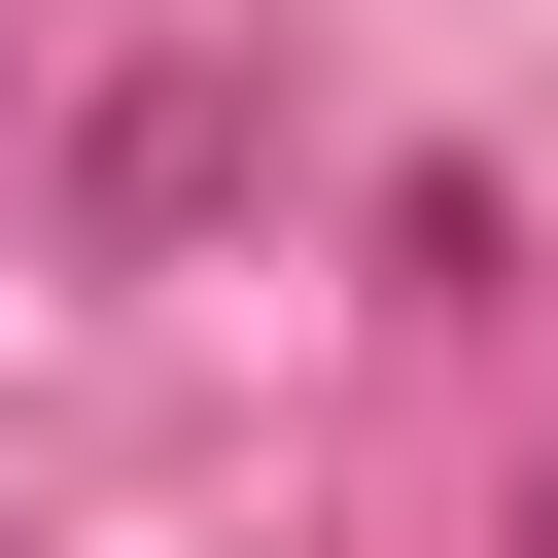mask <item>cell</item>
I'll return each instance as SVG.
<instances>
[{
	"label": "cell",
	"instance_id": "2",
	"mask_svg": "<svg viewBox=\"0 0 558 558\" xmlns=\"http://www.w3.org/2000/svg\"><path fill=\"white\" fill-rule=\"evenodd\" d=\"M523 558H558V488H523Z\"/></svg>",
	"mask_w": 558,
	"mask_h": 558
},
{
	"label": "cell",
	"instance_id": "1",
	"mask_svg": "<svg viewBox=\"0 0 558 558\" xmlns=\"http://www.w3.org/2000/svg\"><path fill=\"white\" fill-rule=\"evenodd\" d=\"M209 174H244V70H140V105H105V140H70V244H174V209H209Z\"/></svg>",
	"mask_w": 558,
	"mask_h": 558
}]
</instances>
